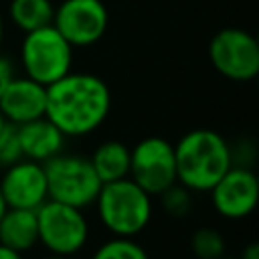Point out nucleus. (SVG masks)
Here are the masks:
<instances>
[{
  "mask_svg": "<svg viewBox=\"0 0 259 259\" xmlns=\"http://www.w3.org/2000/svg\"><path fill=\"white\" fill-rule=\"evenodd\" d=\"M0 243L18 253L34 249L38 245L36 210L8 206L0 219Z\"/></svg>",
  "mask_w": 259,
  "mask_h": 259,
  "instance_id": "14",
  "label": "nucleus"
},
{
  "mask_svg": "<svg viewBox=\"0 0 259 259\" xmlns=\"http://www.w3.org/2000/svg\"><path fill=\"white\" fill-rule=\"evenodd\" d=\"M8 14L14 26H18L22 32H30L40 26L53 24L55 6L51 0H12L8 6Z\"/></svg>",
  "mask_w": 259,
  "mask_h": 259,
  "instance_id": "16",
  "label": "nucleus"
},
{
  "mask_svg": "<svg viewBox=\"0 0 259 259\" xmlns=\"http://www.w3.org/2000/svg\"><path fill=\"white\" fill-rule=\"evenodd\" d=\"M0 259H24V257H22V253H18V251L0 243Z\"/></svg>",
  "mask_w": 259,
  "mask_h": 259,
  "instance_id": "23",
  "label": "nucleus"
},
{
  "mask_svg": "<svg viewBox=\"0 0 259 259\" xmlns=\"http://www.w3.org/2000/svg\"><path fill=\"white\" fill-rule=\"evenodd\" d=\"M6 123H8V121H6V117H4V115H2V111H0V132L6 127Z\"/></svg>",
  "mask_w": 259,
  "mask_h": 259,
  "instance_id": "27",
  "label": "nucleus"
},
{
  "mask_svg": "<svg viewBox=\"0 0 259 259\" xmlns=\"http://www.w3.org/2000/svg\"><path fill=\"white\" fill-rule=\"evenodd\" d=\"M22 158L16 125L6 123V127L0 132V168H6Z\"/></svg>",
  "mask_w": 259,
  "mask_h": 259,
  "instance_id": "20",
  "label": "nucleus"
},
{
  "mask_svg": "<svg viewBox=\"0 0 259 259\" xmlns=\"http://www.w3.org/2000/svg\"><path fill=\"white\" fill-rule=\"evenodd\" d=\"M20 65L26 77L49 87L71 71L73 47L53 24L40 26L24 32L20 45Z\"/></svg>",
  "mask_w": 259,
  "mask_h": 259,
  "instance_id": "6",
  "label": "nucleus"
},
{
  "mask_svg": "<svg viewBox=\"0 0 259 259\" xmlns=\"http://www.w3.org/2000/svg\"><path fill=\"white\" fill-rule=\"evenodd\" d=\"M89 259H150V253L136 237H109L95 247Z\"/></svg>",
  "mask_w": 259,
  "mask_h": 259,
  "instance_id": "17",
  "label": "nucleus"
},
{
  "mask_svg": "<svg viewBox=\"0 0 259 259\" xmlns=\"http://www.w3.org/2000/svg\"><path fill=\"white\" fill-rule=\"evenodd\" d=\"M208 59L217 73L231 81H251L259 73V45L243 28H223L208 42Z\"/></svg>",
  "mask_w": 259,
  "mask_h": 259,
  "instance_id": "8",
  "label": "nucleus"
},
{
  "mask_svg": "<svg viewBox=\"0 0 259 259\" xmlns=\"http://www.w3.org/2000/svg\"><path fill=\"white\" fill-rule=\"evenodd\" d=\"M40 259H71V257H63V255H53V253H47L45 257H40Z\"/></svg>",
  "mask_w": 259,
  "mask_h": 259,
  "instance_id": "25",
  "label": "nucleus"
},
{
  "mask_svg": "<svg viewBox=\"0 0 259 259\" xmlns=\"http://www.w3.org/2000/svg\"><path fill=\"white\" fill-rule=\"evenodd\" d=\"M0 190L10 208L36 210L49 198L42 164L28 158H20L18 162L2 168Z\"/></svg>",
  "mask_w": 259,
  "mask_h": 259,
  "instance_id": "11",
  "label": "nucleus"
},
{
  "mask_svg": "<svg viewBox=\"0 0 259 259\" xmlns=\"http://www.w3.org/2000/svg\"><path fill=\"white\" fill-rule=\"evenodd\" d=\"M130 178L150 196L162 194L176 182L174 144L162 136H148L130 148Z\"/></svg>",
  "mask_w": 259,
  "mask_h": 259,
  "instance_id": "7",
  "label": "nucleus"
},
{
  "mask_svg": "<svg viewBox=\"0 0 259 259\" xmlns=\"http://www.w3.org/2000/svg\"><path fill=\"white\" fill-rule=\"evenodd\" d=\"M239 259H259V245H257V241H249L241 249V257Z\"/></svg>",
  "mask_w": 259,
  "mask_h": 259,
  "instance_id": "22",
  "label": "nucleus"
},
{
  "mask_svg": "<svg viewBox=\"0 0 259 259\" xmlns=\"http://www.w3.org/2000/svg\"><path fill=\"white\" fill-rule=\"evenodd\" d=\"M212 208L227 221L247 219L259 200L257 174L243 164H233L208 190Z\"/></svg>",
  "mask_w": 259,
  "mask_h": 259,
  "instance_id": "10",
  "label": "nucleus"
},
{
  "mask_svg": "<svg viewBox=\"0 0 259 259\" xmlns=\"http://www.w3.org/2000/svg\"><path fill=\"white\" fill-rule=\"evenodd\" d=\"M190 253L194 259H221L227 253V241L214 227H200L190 235Z\"/></svg>",
  "mask_w": 259,
  "mask_h": 259,
  "instance_id": "18",
  "label": "nucleus"
},
{
  "mask_svg": "<svg viewBox=\"0 0 259 259\" xmlns=\"http://www.w3.org/2000/svg\"><path fill=\"white\" fill-rule=\"evenodd\" d=\"M14 75H16V73H14V65H12V61H10L8 57L0 55V95H2V91L6 89V85L12 81Z\"/></svg>",
  "mask_w": 259,
  "mask_h": 259,
  "instance_id": "21",
  "label": "nucleus"
},
{
  "mask_svg": "<svg viewBox=\"0 0 259 259\" xmlns=\"http://www.w3.org/2000/svg\"><path fill=\"white\" fill-rule=\"evenodd\" d=\"M6 208H8V204H6L4 196H2V190H0V219H2V214L6 212Z\"/></svg>",
  "mask_w": 259,
  "mask_h": 259,
  "instance_id": "24",
  "label": "nucleus"
},
{
  "mask_svg": "<svg viewBox=\"0 0 259 259\" xmlns=\"http://www.w3.org/2000/svg\"><path fill=\"white\" fill-rule=\"evenodd\" d=\"M160 198V204H162V210L168 214V217H174V219H182L190 212L192 208V202H194V192L188 190L186 186H182L180 182H174L172 186H168L162 194H158Z\"/></svg>",
  "mask_w": 259,
  "mask_h": 259,
  "instance_id": "19",
  "label": "nucleus"
},
{
  "mask_svg": "<svg viewBox=\"0 0 259 259\" xmlns=\"http://www.w3.org/2000/svg\"><path fill=\"white\" fill-rule=\"evenodd\" d=\"M16 134H18L22 158H28L40 164L61 154L67 144V138L61 134V130L45 115L16 125Z\"/></svg>",
  "mask_w": 259,
  "mask_h": 259,
  "instance_id": "13",
  "label": "nucleus"
},
{
  "mask_svg": "<svg viewBox=\"0 0 259 259\" xmlns=\"http://www.w3.org/2000/svg\"><path fill=\"white\" fill-rule=\"evenodd\" d=\"M38 245L53 255L75 257L91 237V227L83 208L47 198L36 208Z\"/></svg>",
  "mask_w": 259,
  "mask_h": 259,
  "instance_id": "4",
  "label": "nucleus"
},
{
  "mask_svg": "<svg viewBox=\"0 0 259 259\" xmlns=\"http://www.w3.org/2000/svg\"><path fill=\"white\" fill-rule=\"evenodd\" d=\"M93 206L101 227L111 237H138L154 217V196L140 188L130 176L103 182Z\"/></svg>",
  "mask_w": 259,
  "mask_h": 259,
  "instance_id": "3",
  "label": "nucleus"
},
{
  "mask_svg": "<svg viewBox=\"0 0 259 259\" xmlns=\"http://www.w3.org/2000/svg\"><path fill=\"white\" fill-rule=\"evenodd\" d=\"M231 144L214 130L198 127L186 132L174 144L176 182L198 192H208L214 182L235 164Z\"/></svg>",
  "mask_w": 259,
  "mask_h": 259,
  "instance_id": "2",
  "label": "nucleus"
},
{
  "mask_svg": "<svg viewBox=\"0 0 259 259\" xmlns=\"http://www.w3.org/2000/svg\"><path fill=\"white\" fill-rule=\"evenodd\" d=\"M47 87L32 81L30 77H12L0 95V111L8 123L20 125L45 115Z\"/></svg>",
  "mask_w": 259,
  "mask_h": 259,
  "instance_id": "12",
  "label": "nucleus"
},
{
  "mask_svg": "<svg viewBox=\"0 0 259 259\" xmlns=\"http://www.w3.org/2000/svg\"><path fill=\"white\" fill-rule=\"evenodd\" d=\"M101 182H113L130 176V146L121 140H103L89 156Z\"/></svg>",
  "mask_w": 259,
  "mask_h": 259,
  "instance_id": "15",
  "label": "nucleus"
},
{
  "mask_svg": "<svg viewBox=\"0 0 259 259\" xmlns=\"http://www.w3.org/2000/svg\"><path fill=\"white\" fill-rule=\"evenodd\" d=\"M107 22V8L101 0H63L53 14V26L73 49L99 42Z\"/></svg>",
  "mask_w": 259,
  "mask_h": 259,
  "instance_id": "9",
  "label": "nucleus"
},
{
  "mask_svg": "<svg viewBox=\"0 0 259 259\" xmlns=\"http://www.w3.org/2000/svg\"><path fill=\"white\" fill-rule=\"evenodd\" d=\"M42 168L47 176L49 198L83 210L93 206L103 182L99 180L87 156L63 150L61 154L47 160Z\"/></svg>",
  "mask_w": 259,
  "mask_h": 259,
  "instance_id": "5",
  "label": "nucleus"
},
{
  "mask_svg": "<svg viewBox=\"0 0 259 259\" xmlns=\"http://www.w3.org/2000/svg\"><path fill=\"white\" fill-rule=\"evenodd\" d=\"M221 259H233V257H227V255H223V257H221Z\"/></svg>",
  "mask_w": 259,
  "mask_h": 259,
  "instance_id": "28",
  "label": "nucleus"
},
{
  "mask_svg": "<svg viewBox=\"0 0 259 259\" xmlns=\"http://www.w3.org/2000/svg\"><path fill=\"white\" fill-rule=\"evenodd\" d=\"M2 38H4V18L0 14V45H2Z\"/></svg>",
  "mask_w": 259,
  "mask_h": 259,
  "instance_id": "26",
  "label": "nucleus"
},
{
  "mask_svg": "<svg viewBox=\"0 0 259 259\" xmlns=\"http://www.w3.org/2000/svg\"><path fill=\"white\" fill-rule=\"evenodd\" d=\"M111 111V91L93 73L69 71L47 87L45 117L65 138H85L97 132Z\"/></svg>",
  "mask_w": 259,
  "mask_h": 259,
  "instance_id": "1",
  "label": "nucleus"
}]
</instances>
